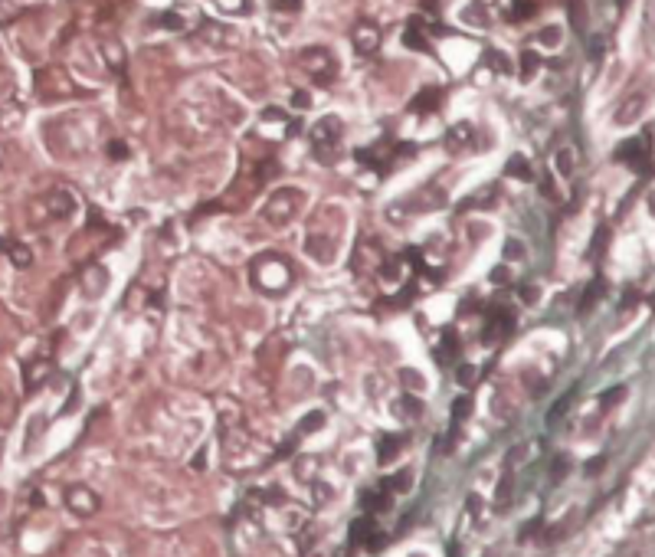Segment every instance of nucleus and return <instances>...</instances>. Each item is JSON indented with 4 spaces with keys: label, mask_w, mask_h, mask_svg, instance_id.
<instances>
[{
    "label": "nucleus",
    "mask_w": 655,
    "mask_h": 557,
    "mask_svg": "<svg viewBox=\"0 0 655 557\" xmlns=\"http://www.w3.org/2000/svg\"><path fill=\"white\" fill-rule=\"evenodd\" d=\"M161 24L171 26V30H184V20H181V13H164Z\"/></svg>",
    "instance_id": "nucleus-35"
},
{
    "label": "nucleus",
    "mask_w": 655,
    "mask_h": 557,
    "mask_svg": "<svg viewBox=\"0 0 655 557\" xmlns=\"http://www.w3.org/2000/svg\"><path fill=\"white\" fill-rule=\"evenodd\" d=\"M603 289H606L603 279H593V282H590L587 289H583V298H580V305H577V311H580V315H587V311H590V309L596 305V302H600V295H603Z\"/></svg>",
    "instance_id": "nucleus-17"
},
{
    "label": "nucleus",
    "mask_w": 655,
    "mask_h": 557,
    "mask_svg": "<svg viewBox=\"0 0 655 557\" xmlns=\"http://www.w3.org/2000/svg\"><path fill=\"white\" fill-rule=\"evenodd\" d=\"M79 282H82V292H86V295H102V292L109 289V273H105L102 266H86L82 275H79Z\"/></svg>",
    "instance_id": "nucleus-10"
},
{
    "label": "nucleus",
    "mask_w": 655,
    "mask_h": 557,
    "mask_svg": "<svg viewBox=\"0 0 655 557\" xmlns=\"http://www.w3.org/2000/svg\"><path fill=\"white\" fill-rule=\"evenodd\" d=\"M400 446H403V436H380L377 439V459L380 462H394L396 459V453H400Z\"/></svg>",
    "instance_id": "nucleus-15"
},
{
    "label": "nucleus",
    "mask_w": 655,
    "mask_h": 557,
    "mask_svg": "<svg viewBox=\"0 0 655 557\" xmlns=\"http://www.w3.org/2000/svg\"><path fill=\"white\" fill-rule=\"evenodd\" d=\"M341 141H344V135H341V118L324 115V118H318V122L311 125L308 145L322 164H334V158L341 154Z\"/></svg>",
    "instance_id": "nucleus-1"
},
{
    "label": "nucleus",
    "mask_w": 655,
    "mask_h": 557,
    "mask_svg": "<svg viewBox=\"0 0 655 557\" xmlns=\"http://www.w3.org/2000/svg\"><path fill=\"white\" fill-rule=\"evenodd\" d=\"M537 66H541V56H537L534 50L521 53V79H531V75L537 73Z\"/></svg>",
    "instance_id": "nucleus-22"
},
{
    "label": "nucleus",
    "mask_w": 655,
    "mask_h": 557,
    "mask_svg": "<svg viewBox=\"0 0 655 557\" xmlns=\"http://www.w3.org/2000/svg\"><path fill=\"white\" fill-rule=\"evenodd\" d=\"M216 3L230 13H246V0H216Z\"/></svg>",
    "instance_id": "nucleus-31"
},
{
    "label": "nucleus",
    "mask_w": 655,
    "mask_h": 557,
    "mask_svg": "<svg viewBox=\"0 0 655 557\" xmlns=\"http://www.w3.org/2000/svg\"><path fill=\"white\" fill-rule=\"evenodd\" d=\"M400 407H403V413H409L413 420H416V417H423V403L416 400V396H403V403H400Z\"/></svg>",
    "instance_id": "nucleus-28"
},
{
    "label": "nucleus",
    "mask_w": 655,
    "mask_h": 557,
    "mask_svg": "<svg viewBox=\"0 0 655 557\" xmlns=\"http://www.w3.org/2000/svg\"><path fill=\"white\" fill-rule=\"evenodd\" d=\"M443 102V89H436V86H426V89H420L413 99H409V111L413 115H426V111H436V105Z\"/></svg>",
    "instance_id": "nucleus-11"
},
{
    "label": "nucleus",
    "mask_w": 655,
    "mask_h": 557,
    "mask_svg": "<svg viewBox=\"0 0 655 557\" xmlns=\"http://www.w3.org/2000/svg\"><path fill=\"white\" fill-rule=\"evenodd\" d=\"M505 256H508V259H511V256H518V259H521V256H524V249H521V243H515V239H508V243H505Z\"/></svg>",
    "instance_id": "nucleus-38"
},
{
    "label": "nucleus",
    "mask_w": 655,
    "mask_h": 557,
    "mask_svg": "<svg viewBox=\"0 0 655 557\" xmlns=\"http://www.w3.org/2000/svg\"><path fill=\"white\" fill-rule=\"evenodd\" d=\"M360 505H364L367 515H373V511H387V508H390V492H383V485L377 488V492H364Z\"/></svg>",
    "instance_id": "nucleus-16"
},
{
    "label": "nucleus",
    "mask_w": 655,
    "mask_h": 557,
    "mask_svg": "<svg viewBox=\"0 0 655 557\" xmlns=\"http://www.w3.org/2000/svg\"><path fill=\"white\" fill-rule=\"evenodd\" d=\"M7 256H10V262L17 269H30V266H33V253H30V246H24V243H10V246H7Z\"/></svg>",
    "instance_id": "nucleus-19"
},
{
    "label": "nucleus",
    "mask_w": 655,
    "mask_h": 557,
    "mask_svg": "<svg viewBox=\"0 0 655 557\" xmlns=\"http://www.w3.org/2000/svg\"><path fill=\"white\" fill-rule=\"evenodd\" d=\"M322 426H324V413H322V410H315V413H308V417L302 420V426H298V433H305V436H308V433H315V430H322Z\"/></svg>",
    "instance_id": "nucleus-23"
},
{
    "label": "nucleus",
    "mask_w": 655,
    "mask_h": 557,
    "mask_svg": "<svg viewBox=\"0 0 655 557\" xmlns=\"http://www.w3.org/2000/svg\"><path fill=\"white\" fill-rule=\"evenodd\" d=\"M43 203H46L50 217H56V220H66V217H73V213L79 210V200H75V194H73V190H66V187H53L50 194L43 197Z\"/></svg>",
    "instance_id": "nucleus-7"
},
{
    "label": "nucleus",
    "mask_w": 655,
    "mask_h": 557,
    "mask_svg": "<svg viewBox=\"0 0 655 557\" xmlns=\"http://www.w3.org/2000/svg\"><path fill=\"white\" fill-rule=\"evenodd\" d=\"M66 505L73 508L75 515H95L99 498H95V492L86 488V485H69V488H66Z\"/></svg>",
    "instance_id": "nucleus-9"
},
{
    "label": "nucleus",
    "mask_w": 655,
    "mask_h": 557,
    "mask_svg": "<svg viewBox=\"0 0 655 557\" xmlns=\"http://www.w3.org/2000/svg\"><path fill=\"white\" fill-rule=\"evenodd\" d=\"M298 207H302V194L295 187H282L269 203H266V220L273 226H288V223L298 217Z\"/></svg>",
    "instance_id": "nucleus-4"
},
{
    "label": "nucleus",
    "mask_w": 655,
    "mask_h": 557,
    "mask_svg": "<svg viewBox=\"0 0 655 557\" xmlns=\"http://www.w3.org/2000/svg\"><path fill=\"white\" fill-rule=\"evenodd\" d=\"M616 161L629 164L632 171L639 174H649V138H629V141H622L616 148Z\"/></svg>",
    "instance_id": "nucleus-5"
},
{
    "label": "nucleus",
    "mask_w": 655,
    "mask_h": 557,
    "mask_svg": "<svg viewBox=\"0 0 655 557\" xmlns=\"http://www.w3.org/2000/svg\"><path fill=\"white\" fill-rule=\"evenodd\" d=\"M252 282L259 285L262 292L269 295H279L285 285L292 282V269L282 256H262V259L252 262Z\"/></svg>",
    "instance_id": "nucleus-2"
},
{
    "label": "nucleus",
    "mask_w": 655,
    "mask_h": 557,
    "mask_svg": "<svg viewBox=\"0 0 655 557\" xmlns=\"http://www.w3.org/2000/svg\"><path fill=\"white\" fill-rule=\"evenodd\" d=\"M505 174L508 177H518V181H531V164L524 161L521 154H511L505 164Z\"/></svg>",
    "instance_id": "nucleus-20"
},
{
    "label": "nucleus",
    "mask_w": 655,
    "mask_h": 557,
    "mask_svg": "<svg viewBox=\"0 0 655 557\" xmlns=\"http://www.w3.org/2000/svg\"><path fill=\"white\" fill-rule=\"evenodd\" d=\"M587 50H590V60H600V56H603V50H606V39L603 37H593Z\"/></svg>",
    "instance_id": "nucleus-32"
},
{
    "label": "nucleus",
    "mask_w": 655,
    "mask_h": 557,
    "mask_svg": "<svg viewBox=\"0 0 655 557\" xmlns=\"http://www.w3.org/2000/svg\"><path fill=\"white\" fill-rule=\"evenodd\" d=\"M469 141H472V125H469V122L452 125V128H449V138H445V145H449V151L465 148Z\"/></svg>",
    "instance_id": "nucleus-18"
},
{
    "label": "nucleus",
    "mask_w": 655,
    "mask_h": 557,
    "mask_svg": "<svg viewBox=\"0 0 655 557\" xmlns=\"http://www.w3.org/2000/svg\"><path fill=\"white\" fill-rule=\"evenodd\" d=\"M273 174H275V161H273V158H266V161H262V167H259V177L266 181V177H273Z\"/></svg>",
    "instance_id": "nucleus-39"
},
{
    "label": "nucleus",
    "mask_w": 655,
    "mask_h": 557,
    "mask_svg": "<svg viewBox=\"0 0 655 557\" xmlns=\"http://www.w3.org/2000/svg\"><path fill=\"white\" fill-rule=\"evenodd\" d=\"M292 105H295V109H308L311 95H308V92H292Z\"/></svg>",
    "instance_id": "nucleus-37"
},
{
    "label": "nucleus",
    "mask_w": 655,
    "mask_h": 557,
    "mask_svg": "<svg viewBox=\"0 0 655 557\" xmlns=\"http://www.w3.org/2000/svg\"><path fill=\"white\" fill-rule=\"evenodd\" d=\"M606 239H609V230H606V226H600V230H596L593 246H590V253H600V249H606Z\"/></svg>",
    "instance_id": "nucleus-33"
},
{
    "label": "nucleus",
    "mask_w": 655,
    "mask_h": 557,
    "mask_svg": "<svg viewBox=\"0 0 655 557\" xmlns=\"http://www.w3.org/2000/svg\"><path fill=\"white\" fill-rule=\"evenodd\" d=\"M505 279H508L505 269H495V273H492V282H505Z\"/></svg>",
    "instance_id": "nucleus-42"
},
{
    "label": "nucleus",
    "mask_w": 655,
    "mask_h": 557,
    "mask_svg": "<svg viewBox=\"0 0 655 557\" xmlns=\"http://www.w3.org/2000/svg\"><path fill=\"white\" fill-rule=\"evenodd\" d=\"M475 377H479V374H475V367H472V364H459V367H456V381L462 387H472V384H475Z\"/></svg>",
    "instance_id": "nucleus-27"
},
{
    "label": "nucleus",
    "mask_w": 655,
    "mask_h": 557,
    "mask_svg": "<svg viewBox=\"0 0 655 557\" xmlns=\"http://www.w3.org/2000/svg\"><path fill=\"white\" fill-rule=\"evenodd\" d=\"M371 534H373V518H371V515H360V518L351 524V541H354V545L367 541Z\"/></svg>",
    "instance_id": "nucleus-21"
},
{
    "label": "nucleus",
    "mask_w": 655,
    "mask_h": 557,
    "mask_svg": "<svg viewBox=\"0 0 655 557\" xmlns=\"http://www.w3.org/2000/svg\"><path fill=\"white\" fill-rule=\"evenodd\" d=\"M511 328H515V311H511V309H495L492 315H488V325H485L482 341H485V345H495V341L508 338V334H511Z\"/></svg>",
    "instance_id": "nucleus-8"
},
{
    "label": "nucleus",
    "mask_w": 655,
    "mask_h": 557,
    "mask_svg": "<svg viewBox=\"0 0 655 557\" xmlns=\"http://www.w3.org/2000/svg\"><path fill=\"white\" fill-rule=\"evenodd\" d=\"M50 371H53V364L50 360H33V364H26V374H24V381H26V390H37L46 377H50Z\"/></svg>",
    "instance_id": "nucleus-12"
},
{
    "label": "nucleus",
    "mask_w": 655,
    "mask_h": 557,
    "mask_svg": "<svg viewBox=\"0 0 655 557\" xmlns=\"http://www.w3.org/2000/svg\"><path fill=\"white\" fill-rule=\"evenodd\" d=\"M351 43H354L358 56H377V50H380V30H377V24H371V20L354 24Z\"/></svg>",
    "instance_id": "nucleus-6"
},
{
    "label": "nucleus",
    "mask_w": 655,
    "mask_h": 557,
    "mask_svg": "<svg viewBox=\"0 0 655 557\" xmlns=\"http://www.w3.org/2000/svg\"><path fill=\"white\" fill-rule=\"evenodd\" d=\"M567 407H570V396H560V400H557V407L547 413V423H557V417H560V413H564Z\"/></svg>",
    "instance_id": "nucleus-34"
},
{
    "label": "nucleus",
    "mask_w": 655,
    "mask_h": 557,
    "mask_svg": "<svg viewBox=\"0 0 655 557\" xmlns=\"http://www.w3.org/2000/svg\"><path fill=\"white\" fill-rule=\"evenodd\" d=\"M619 396H622V387H613V390H606V394H603V403L609 407V403H616Z\"/></svg>",
    "instance_id": "nucleus-40"
},
{
    "label": "nucleus",
    "mask_w": 655,
    "mask_h": 557,
    "mask_svg": "<svg viewBox=\"0 0 655 557\" xmlns=\"http://www.w3.org/2000/svg\"><path fill=\"white\" fill-rule=\"evenodd\" d=\"M488 60H492V66L498 69V73H511V62L505 60V53H498V50H492V53H485Z\"/></svg>",
    "instance_id": "nucleus-29"
},
{
    "label": "nucleus",
    "mask_w": 655,
    "mask_h": 557,
    "mask_svg": "<svg viewBox=\"0 0 655 557\" xmlns=\"http://www.w3.org/2000/svg\"><path fill=\"white\" fill-rule=\"evenodd\" d=\"M459 354V338L452 328H443V341H439V347H436V360L439 364H452V358Z\"/></svg>",
    "instance_id": "nucleus-13"
},
{
    "label": "nucleus",
    "mask_w": 655,
    "mask_h": 557,
    "mask_svg": "<svg viewBox=\"0 0 655 557\" xmlns=\"http://www.w3.org/2000/svg\"><path fill=\"white\" fill-rule=\"evenodd\" d=\"M521 298H524V302H534V289H531V285H524V289H521Z\"/></svg>",
    "instance_id": "nucleus-41"
},
{
    "label": "nucleus",
    "mask_w": 655,
    "mask_h": 557,
    "mask_svg": "<svg viewBox=\"0 0 655 557\" xmlns=\"http://www.w3.org/2000/svg\"><path fill=\"white\" fill-rule=\"evenodd\" d=\"M302 69L318 82V86H331L334 75H338V66H334V53L322 50V46H311V50H302Z\"/></svg>",
    "instance_id": "nucleus-3"
},
{
    "label": "nucleus",
    "mask_w": 655,
    "mask_h": 557,
    "mask_svg": "<svg viewBox=\"0 0 655 557\" xmlns=\"http://www.w3.org/2000/svg\"><path fill=\"white\" fill-rule=\"evenodd\" d=\"M531 13H534V0H515V7H511L508 17H511V20H528Z\"/></svg>",
    "instance_id": "nucleus-26"
},
{
    "label": "nucleus",
    "mask_w": 655,
    "mask_h": 557,
    "mask_svg": "<svg viewBox=\"0 0 655 557\" xmlns=\"http://www.w3.org/2000/svg\"><path fill=\"white\" fill-rule=\"evenodd\" d=\"M109 158H111V161H122V158H128V145H124V141H111V145H109Z\"/></svg>",
    "instance_id": "nucleus-30"
},
{
    "label": "nucleus",
    "mask_w": 655,
    "mask_h": 557,
    "mask_svg": "<svg viewBox=\"0 0 655 557\" xmlns=\"http://www.w3.org/2000/svg\"><path fill=\"white\" fill-rule=\"evenodd\" d=\"M409 485H413V475H409L407 469L396 472L394 479H387V488H390V492H409Z\"/></svg>",
    "instance_id": "nucleus-24"
},
{
    "label": "nucleus",
    "mask_w": 655,
    "mask_h": 557,
    "mask_svg": "<svg viewBox=\"0 0 655 557\" xmlns=\"http://www.w3.org/2000/svg\"><path fill=\"white\" fill-rule=\"evenodd\" d=\"M403 46H409V50H416V53H430V43H426V37H423V30H420V20L403 26Z\"/></svg>",
    "instance_id": "nucleus-14"
},
{
    "label": "nucleus",
    "mask_w": 655,
    "mask_h": 557,
    "mask_svg": "<svg viewBox=\"0 0 655 557\" xmlns=\"http://www.w3.org/2000/svg\"><path fill=\"white\" fill-rule=\"evenodd\" d=\"M298 7H302V0H275V10L282 13H295Z\"/></svg>",
    "instance_id": "nucleus-36"
},
{
    "label": "nucleus",
    "mask_w": 655,
    "mask_h": 557,
    "mask_svg": "<svg viewBox=\"0 0 655 557\" xmlns=\"http://www.w3.org/2000/svg\"><path fill=\"white\" fill-rule=\"evenodd\" d=\"M557 171L564 174V177H570V174H573V151H570V148L557 151Z\"/></svg>",
    "instance_id": "nucleus-25"
},
{
    "label": "nucleus",
    "mask_w": 655,
    "mask_h": 557,
    "mask_svg": "<svg viewBox=\"0 0 655 557\" xmlns=\"http://www.w3.org/2000/svg\"><path fill=\"white\" fill-rule=\"evenodd\" d=\"M652 305H655V298H652Z\"/></svg>",
    "instance_id": "nucleus-43"
}]
</instances>
